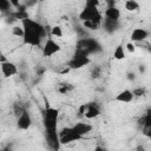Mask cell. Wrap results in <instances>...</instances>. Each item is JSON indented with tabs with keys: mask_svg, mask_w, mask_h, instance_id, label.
<instances>
[{
	"mask_svg": "<svg viewBox=\"0 0 151 151\" xmlns=\"http://www.w3.org/2000/svg\"><path fill=\"white\" fill-rule=\"evenodd\" d=\"M138 124L142 125L143 127H150L151 126V109H149L146 111V113L139 118Z\"/></svg>",
	"mask_w": 151,
	"mask_h": 151,
	"instance_id": "cell-16",
	"label": "cell"
},
{
	"mask_svg": "<svg viewBox=\"0 0 151 151\" xmlns=\"http://www.w3.org/2000/svg\"><path fill=\"white\" fill-rule=\"evenodd\" d=\"M31 125H32V117H31V114L28 113V111L25 110V111L17 118V126H18L19 130L25 131V130H28V129L31 127Z\"/></svg>",
	"mask_w": 151,
	"mask_h": 151,
	"instance_id": "cell-8",
	"label": "cell"
},
{
	"mask_svg": "<svg viewBox=\"0 0 151 151\" xmlns=\"http://www.w3.org/2000/svg\"><path fill=\"white\" fill-rule=\"evenodd\" d=\"M124 6H125V9L129 12H134V11L139 9V4L136 0H127V1H125Z\"/></svg>",
	"mask_w": 151,
	"mask_h": 151,
	"instance_id": "cell-19",
	"label": "cell"
},
{
	"mask_svg": "<svg viewBox=\"0 0 151 151\" xmlns=\"http://www.w3.org/2000/svg\"><path fill=\"white\" fill-rule=\"evenodd\" d=\"M132 93H133V96H134V97H143V96H145V94H146V88H145V87L139 86V87L133 88V90H132Z\"/></svg>",
	"mask_w": 151,
	"mask_h": 151,
	"instance_id": "cell-25",
	"label": "cell"
},
{
	"mask_svg": "<svg viewBox=\"0 0 151 151\" xmlns=\"http://www.w3.org/2000/svg\"><path fill=\"white\" fill-rule=\"evenodd\" d=\"M99 1L98 0H87L85 2L84 8L79 13V20L84 21H93L97 24H103V15L98 9Z\"/></svg>",
	"mask_w": 151,
	"mask_h": 151,
	"instance_id": "cell-3",
	"label": "cell"
},
{
	"mask_svg": "<svg viewBox=\"0 0 151 151\" xmlns=\"http://www.w3.org/2000/svg\"><path fill=\"white\" fill-rule=\"evenodd\" d=\"M60 50H61L60 45H59L57 41H54L52 38H48V39L45 41V44H44V47H42V55L46 57V58H50V57L54 55L55 53L60 52Z\"/></svg>",
	"mask_w": 151,
	"mask_h": 151,
	"instance_id": "cell-7",
	"label": "cell"
},
{
	"mask_svg": "<svg viewBox=\"0 0 151 151\" xmlns=\"http://www.w3.org/2000/svg\"><path fill=\"white\" fill-rule=\"evenodd\" d=\"M0 67H1V72H2V76L5 78H9V77H13L18 73V67L14 63L7 60L5 63H0Z\"/></svg>",
	"mask_w": 151,
	"mask_h": 151,
	"instance_id": "cell-10",
	"label": "cell"
},
{
	"mask_svg": "<svg viewBox=\"0 0 151 151\" xmlns=\"http://www.w3.org/2000/svg\"><path fill=\"white\" fill-rule=\"evenodd\" d=\"M73 90H74V85H72L70 83H63L58 87V92L61 93V94H66V93H68V92H71Z\"/></svg>",
	"mask_w": 151,
	"mask_h": 151,
	"instance_id": "cell-18",
	"label": "cell"
},
{
	"mask_svg": "<svg viewBox=\"0 0 151 151\" xmlns=\"http://www.w3.org/2000/svg\"><path fill=\"white\" fill-rule=\"evenodd\" d=\"M83 24V27L86 28V29H91V31H98L101 25L100 24H97V22H93V21H84L81 22Z\"/></svg>",
	"mask_w": 151,
	"mask_h": 151,
	"instance_id": "cell-20",
	"label": "cell"
},
{
	"mask_svg": "<svg viewBox=\"0 0 151 151\" xmlns=\"http://www.w3.org/2000/svg\"><path fill=\"white\" fill-rule=\"evenodd\" d=\"M125 51H124V47L122 46V45H118V46H116V48H114V51H113V58L116 59V60H123V59H125Z\"/></svg>",
	"mask_w": 151,
	"mask_h": 151,
	"instance_id": "cell-17",
	"label": "cell"
},
{
	"mask_svg": "<svg viewBox=\"0 0 151 151\" xmlns=\"http://www.w3.org/2000/svg\"><path fill=\"white\" fill-rule=\"evenodd\" d=\"M133 98H134V96H133L132 91L129 88H125L114 97V100L119 101V103H131L133 100Z\"/></svg>",
	"mask_w": 151,
	"mask_h": 151,
	"instance_id": "cell-13",
	"label": "cell"
},
{
	"mask_svg": "<svg viewBox=\"0 0 151 151\" xmlns=\"http://www.w3.org/2000/svg\"><path fill=\"white\" fill-rule=\"evenodd\" d=\"M99 116H100V109H99V106L96 103H93V101L87 103V107H86V111H85L84 117L86 119H94V118H97Z\"/></svg>",
	"mask_w": 151,
	"mask_h": 151,
	"instance_id": "cell-12",
	"label": "cell"
},
{
	"mask_svg": "<svg viewBox=\"0 0 151 151\" xmlns=\"http://www.w3.org/2000/svg\"><path fill=\"white\" fill-rule=\"evenodd\" d=\"M73 130L76 131L77 134H79L80 137H85L87 133H90L92 131V125L88 124V123H84V122H78L76 123L73 126Z\"/></svg>",
	"mask_w": 151,
	"mask_h": 151,
	"instance_id": "cell-11",
	"label": "cell"
},
{
	"mask_svg": "<svg viewBox=\"0 0 151 151\" xmlns=\"http://www.w3.org/2000/svg\"><path fill=\"white\" fill-rule=\"evenodd\" d=\"M24 28V44L29 46H40L41 40L46 37V28L33 19H25L21 21Z\"/></svg>",
	"mask_w": 151,
	"mask_h": 151,
	"instance_id": "cell-2",
	"label": "cell"
},
{
	"mask_svg": "<svg viewBox=\"0 0 151 151\" xmlns=\"http://www.w3.org/2000/svg\"><path fill=\"white\" fill-rule=\"evenodd\" d=\"M12 33H13L14 37L24 38V28H22V26H14L12 28Z\"/></svg>",
	"mask_w": 151,
	"mask_h": 151,
	"instance_id": "cell-24",
	"label": "cell"
},
{
	"mask_svg": "<svg viewBox=\"0 0 151 151\" xmlns=\"http://www.w3.org/2000/svg\"><path fill=\"white\" fill-rule=\"evenodd\" d=\"M51 34H52L53 37L61 38V37H63V28H61L60 26L55 25V26H53V27H52V29H51Z\"/></svg>",
	"mask_w": 151,
	"mask_h": 151,
	"instance_id": "cell-22",
	"label": "cell"
},
{
	"mask_svg": "<svg viewBox=\"0 0 151 151\" xmlns=\"http://www.w3.org/2000/svg\"><path fill=\"white\" fill-rule=\"evenodd\" d=\"M127 79L133 81V80L136 79V74H134L133 72H129V73H127Z\"/></svg>",
	"mask_w": 151,
	"mask_h": 151,
	"instance_id": "cell-29",
	"label": "cell"
},
{
	"mask_svg": "<svg viewBox=\"0 0 151 151\" xmlns=\"http://www.w3.org/2000/svg\"><path fill=\"white\" fill-rule=\"evenodd\" d=\"M88 55H90V53L86 50L76 47V51H74L72 58L68 60L66 66L70 67L71 70H79L84 66H87L91 63V59Z\"/></svg>",
	"mask_w": 151,
	"mask_h": 151,
	"instance_id": "cell-4",
	"label": "cell"
},
{
	"mask_svg": "<svg viewBox=\"0 0 151 151\" xmlns=\"http://www.w3.org/2000/svg\"><path fill=\"white\" fill-rule=\"evenodd\" d=\"M11 1L8 0H0V11L1 12H8L11 9Z\"/></svg>",
	"mask_w": 151,
	"mask_h": 151,
	"instance_id": "cell-23",
	"label": "cell"
},
{
	"mask_svg": "<svg viewBox=\"0 0 151 151\" xmlns=\"http://www.w3.org/2000/svg\"><path fill=\"white\" fill-rule=\"evenodd\" d=\"M58 117L59 110L46 105L42 111V124L46 133V142L53 151H59L61 145L58 131Z\"/></svg>",
	"mask_w": 151,
	"mask_h": 151,
	"instance_id": "cell-1",
	"label": "cell"
},
{
	"mask_svg": "<svg viewBox=\"0 0 151 151\" xmlns=\"http://www.w3.org/2000/svg\"><path fill=\"white\" fill-rule=\"evenodd\" d=\"M77 48H84L90 54L101 51V46L99 45V42L96 39H92V38H81L77 42Z\"/></svg>",
	"mask_w": 151,
	"mask_h": 151,
	"instance_id": "cell-6",
	"label": "cell"
},
{
	"mask_svg": "<svg viewBox=\"0 0 151 151\" xmlns=\"http://www.w3.org/2000/svg\"><path fill=\"white\" fill-rule=\"evenodd\" d=\"M105 18L106 19H110V20H114V21H119L120 19V11L118 7L116 6H112V7H107L105 9Z\"/></svg>",
	"mask_w": 151,
	"mask_h": 151,
	"instance_id": "cell-14",
	"label": "cell"
},
{
	"mask_svg": "<svg viewBox=\"0 0 151 151\" xmlns=\"http://www.w3.org/2000/svg\"><path fill=\"white\" fill-rule=\"evenodd\" d=\"M136 151H145V149H144L143 145H138V146L136 147Z\"/></svg>",
	"mask_w": 151,
	"mask_h": 151,
	"instance_id": "cell-32",
	"label": "cell"
},
{
	"mask_svg": "<svg viewBox=\"0 0 151 151\" xmlns=\"http://www.w3.org/2000/svg\"><path fill=\"white\" fill-rule=\"evenodd\" d=\"M91 151H106V149L105 147H103V146H100V145H97L93 150H91Z\"/></svg>",
	"mask_w": 151,
	"mask_h": 151,
	"instance_id": "cell-30",
	"label": "cell"
},
{
	"mask_svg": "<svg viewBox=\"0 0 151 151\" xmlns=\"http://www.w3.org/2000/svg\"><path fill=\"white\" fill-rule=\"evenodd\" d=\"M131 42L133 44H139V42H143V41H146V39L149 38V32L142 27H137L132 31L131 35Z\"/></svg>",
	"mask_w": 151,
	"mask_h": 151,
	"instance_id": "cell-9",
	"label": "cell"
},
{
	"mask_svg": "<svg viewBox=\"0 0 151 151\" xmlns=\"http://www.w3.org/2000/svg\"><path fill=\"white\" fill-rule=\"evenodd\" d=\"M100 74H101V68H100L98 65H96V66L92 68V71H91V78H92V79H97V78L100 77Z\"/></svg>",
	"mask_w": 151,
	"mask_h": 151,
	"instance_id": "cell-26",
	"label": "cell"
},
{
	"mask_svg": "<svg viewBox=\"0 0 151 151\" xmlns=\"http://www.w3.org/2000/svg\"><path fill=\"white\" fill-rule=\"evenodd\" d=\"M2 151H11V149L9 147H5V149H2Z\"/></svg>",
	"mask_w": 151,
	"mask_h": 151,
	"instance_id": "cell-33",
	"label": "cell"
},
{
	"mask_svg": "<svg viewBox=\"0 0 151 151\" xmlns=\"http://www.w3.org/2000/svg\"><path fill=\"white\" fill-rule=\"evenodd\" d=\"M25 110H26V109L22 106V104H21V103H18V101H17V103H14V104H13V111H14V114H15V117H17V118H18V117H19V116H20Z\"/></svg>",
	"mask_w": 151,
	"mask_h": 151,
	"instance_id": "cell-21",
	"label": "cell"
},
{
	"mask_svg": "<svg viewBox=\"0 0 151 151\" xmlns=\"http://www.w3.org/2000/svg\"><path fill=\"white\" fill-rule=\"evenodd\" d=\"M142 132H143V134L145 137H147V138L151 139V126L150 127H143L142 129Z\"/></svg>",
	"mask_w": 151,
	"mask_h": 151,
	"instance_id": "cell-27",
	"label": "cell"
},
{
	"mask_svg": "<svg viewBox=\"0 0 151 151\" xmlns=\"http://www.w3.org/2000/svg\"><path fill=\"white\" fill-rule=\"evenodd\" d=\"M138 70H139V72H140V73H144V72H145V66H144V65H139Z\"/></svg>",
	"mask_w": 151,
	"mask_h": 151,
	"instance_id": "cell-31",
	"label": "cell"
},
{
	"mask_svg": "<svg viewBox=\"0 0 151 151\" xmlns=\"http://www.w3.org/2000/svg\"><path fill=\"white\" fill-rule=\"evenodd\" d=\"M101 26L104 27V29L107 33H113L118 29L119 27V21H114V20H110V19H103V24Z\"/></svg>",
	"mask_w": 151,
	"mask_h": 151,
	"instance_id": "cell-15",
	"label": "cell"
},
{
	"mask_svg": "<svg viewBox=\"0 0 151 151\" xmlns=\"http://www.w3.org/2000/svg\"><path fill=\"white\" fill-rule=\"evenodd\" d=\"M59 138H60L61 145H66V144H70L72 142H77V140L83 139V137H80L79 134L76 133V131L73 130L72 126L63 127L59 131Z\"/></svg>",
	"mask_w": 151,
	"mask_h": 151,
	"instance_id": "cell-5",
	"label": "cell"
},
{
	"mask_svg": "<svg viewBox=\"0 0 151 151\" xmlns=\"http://www.w3.org/2000/svg\"><path fill=\"white\" fill-rule=\"evenodd\" d=\"M126 50H127L129 52L133 53V52L136 51V45H134L133 42H131V41H130V42H127V44H126Z\"/></svg>",
	"mask_w": 151,
	"mask_h": 151,
	"instance_id": "cell-28",
	"label": "cell"
}]
</instances>
